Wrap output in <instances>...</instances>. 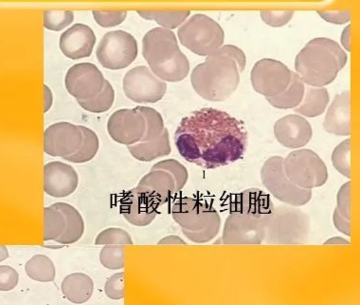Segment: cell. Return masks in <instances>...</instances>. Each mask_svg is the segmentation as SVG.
Instances as JSON below:
<instances>
[{
	"label": "cell",
	"instance_id": "6da1fadb",
	"mask_svg": "<svg viewBox=\"0 0 360 305\" xmlns=\"http://www.w3.org/2000/svg\"><path fill=\"white\" fill-rule=\"evenodd\" d=\"M174 142L187 162L217 170L244 157L249 135L236 117L217 108H202L182 118Z\"/></svg>",
	"mask_w": 360,
	"mask_h": 305
},
{
	"label": "cell",
	"instance_id": "7a4b0ae2",
	"mask_svg": "<svg viewBox=\"0 0 360 305\" xmlns=\"http://www.w3.org/2000/svg\"><path fill=\"white\" fill-rule=\"evenodd\" d=\"M247 57L234 45H223L206 57L191 75V83L196 94L211 102H223L236 92L240 75L244 72Z\"/></svg>",
	"mask_w": 360,
	"mask_h": 305
},
{
	"label": "cell",
	"instance_id": "3957f363",
	"mask_svg": "<svg viewBox=\"0 0 360 305\" xmlns=\"http://www.w3.org/2000/svg\"><path fill=\"white\" fill-rule=\"evenodd\" d=\"M347 60V54L334 40L314 38L297 54L295 73L304 85L324 88L337 78Z\"/></svg>",
	"mask_w": 360,
	"mask_h": 305
},
{
	"label": "cell",
	"instance_id": "277c9868",
	"mask_svg": "<svg viewBox=\"0 0 360 305\" xmlns=\"http://www.w3.org/2000/svg\"><path fill=\"white\" fill-rule=\"evenodd\" d=\"M143 54L157 77L167 82L184 80L190 73V62L179 47L170 30L157 27L150 30L143 39Z\"/></svg>",
	"mask_w": 360,
	"mask_h": 305
},
{
	"label": "cell",
	"instance_id": "5b68a950",
	"mask_svg": "<svg viewBox=\"0 0 360 305\" xmlns=\"http://www.w3.org/2000/svg\"><path fill=\"white\" fill-rule=\"evenodd\" d=\"M170 212L182 232L195 244H206L219 233L221 217L217 209L206 201L191 197L177 198Z\"/></svg>",
	"mask_w": 360,
	"mask_h": 305
},
{
	"label": "cell",
	"instance_id": "8992f818",
	"mask_svg": "<svg viewBox=\"0 0 360 305\" xmlns=\"http://www.w3.org/2000/svg\"><path fill=\"white\" fill-rule=\"evenodd\" d=\"M310 218L301 209L286 205L275 206L266 220V244L296 246L304 244L309 237Z\"/></svg>",
	"mask_w": 360,
	"mask_h": 305
},
{
	"label": "cell",
	"instance_id": "52a82bcc",
	"mask_svg": "<svg viewBox=\"0 0 360 305\" xmlns=\"http://www.w3.org/2000/svg\"><path fill=\"white\" fill-rule=\"evenodd\" d=\"M180 43L199 56L207 57L224 45L225 32L220 24L203 13H195L177 31Z\"/></svg>",
	"mask_w": 360,
	"mask_h": 305
},
{
	"label": "cell",
	"instance_id": "ba28073f",
	"mask_svg": "<svg viewBox=\"0 0 360 305\" xmlns=\"http://www.w3.org/2000/svg\"><path fill=\"white\" fill-rule=\"evenodd\" d=\"M283 170L292 184L299 189L312 190L323 187L328 181V170L315 151L295 149L283 158Z\"/></svg>",
	"mask_w": 360,
	"mask_h": 305
},
{
	"label": "cell",
	"instance_id": "9c48e42d",
	"mask_svg": "<svg viewBox=\"0 0 360 305\" xmlns=\"http://www.w3.org/2000/svg\"><path fill=\"white\" fill-rule=\"evenodd\" d=\"M262 182L267 192L286 206H302L312 199V190L299 189L292 184L283 170V158L272 156L261 168Z\"/></svg>",
	"mask_w": 360,
	"mask_h": 305
},
{
	"label": "cell",
	"instance_id": "30bf717a",
	"mask_svg": "<svg viewBox=\"0 0 360 305\" xmlns=\"http://www.w3.org/2000/svg\"><path fill=\"white\" fill-rule=\"evenodd\" d=\"M137 56V40L122 30L103 35L96 50L98 61L108 70L124 69L133 63Z\"/></svg>",
	"mask_w": 360,
	"mask_h": 305
},
{
	"label": "cell",
	"instance_id": "8fae6325",
	"mask_svg": "<svg viewBox=\"0 0 360 305\" xmlns=\"http://www.w3.org/2000/svg\"><path fill=\"white\" fill-rule=\"evenodd\" d=\"M292 70L278 60H259L250 73L252 88L263 97H278L285 92L291 82Z\"/></svg>",
	"mask_w": 360,
	"mask_h": 305
},
{
	"label": "cell",
	"instance_id": "7c38bea8",
	"mask_svg": "<svg viewBox=\"0 0 360 305\" xmlns=\"http://www.w3.org/2000/svg\"><path fill=\"white\" fill-rule=\"evenodd\" d=\"M124 92L137 103H157L167 92V84L157 77L146 66L131 69L124 77Z\"/></svg>",
	"mask_w": 360,
	"mask_h": 305
},
{
	"label": "cell",
	"instance_id": "4fadbf2b",
	"mask_svg": "<svg viewBox=\"0 0 360 305\" xmlns=\"http://www.w3.org/2000/svg\"><path fill=\"white\" fill-rule=\"evenodd\" d=\"M162 204L152 193L141 187H134L122 195L120 212L135 227H147L159 214Z\"/></svg>",
	"mask_w": 360,
	"mask_h": 305
},
{
	"label": "cell",
	"instance_id": "5bb4252c",
	"mask_svg": "<svg viewBox=\"0 0 360 305\" xmlns=\"http://www.w3.org/2000/svg\"><path fill=\"white\" fill-rule=\"evenodd\" d=\"M105 79L102 72L92 63H79L70 68L65 75V88L78 101L96 97L103 89Z\"/></svg>",
	"mask_w": 360,
	"mask_h": 305
},
{
	"label": "cell",
	"instance_id": "9a60e30c",
	"mask_svg": "<svg viewBox=\"0 0 360 305\" xmlns=\"http://www.w3.org/2000/svg\"><path fill=\"white\" fill-rule=\"evenodd\" d=\"M266 220H250L230 214L226 219L222 233L224 244L257 246L266 238Z\"/></svg>",
	"mask_w": 360,
	"mask_h": 305
},
{
	"label": "cell",
	"instance_id": "2e32d148",
	"mask_svg": "<svg viewBox=\"0 0 360 305\" xmlns=\"http://www.w3.org/2000/svg\"><path fill=\"white\" fill-rule=\"evenodd\" d=\"M83 141L80 126L69 122L51 125L44 132V151L53 157L67 158L78 151Z\"/></svg>",
	"mask_w": 360,
	"mask_h": 305
},
{
	"label": "cell",
	"instance_id": "e0dca14e",
	"mask_svg": "<svg viewBox=\"0 0 360 305\" xmlns=\"http://www.w3.org/2000/svg\"><path fill=\"white\" fill-rule=\"evenodd\" d=\"M110 137L117 143L132 146L140 143L146 132V122L135 108H122L115 111L108 122Z\"/></svg>",
	"mask_w": 360,
	"mask_h": 305
},
{
	"label": "cell",
	"instance_id": "ac0fdd59",
	"mask_svg": "<svg viewBox=\"0 0 360 305\" xmlns=\"http://www.w3.org/2000/svg\"><path fill=\"white\" fill-rule=\"evenodd\" d=\"M271 197L264 190L249 189L231 199L230 214L250 220L267 219L274 211Z\"/></svg>",
	"mask_w": 360,
	"mask_h": 305
},
{
	"label": "cell",
	"instance_id": "d6986e66",
	"mask_svg": "<svg viewBox=\"0 0 360 305\" xmlns=\"http://www.w3.org/2000/svg\"><path fill=\"white\" fill-rule=\"evenodd\" d=\"M78 174L65 163L50 162L44 166V190L54 198L72 195L78 187Z\"/></svg>",
	"mask_w": 360,
	"mask_h": 305
},
{
	"label": "cell",
	"instance_id": "ffe728a7",
	"mask_svg": "<svg viewBox=\"0 0 360 305\" xmlns=\"http://www.w3.org/2000/svg\"><path fill=\"white\" fill-rule=\"evenodd\" d=\"M274 136L286 149H300L307 146L313 136L312 127L304 117L289 114L274 125Z\"/></svg>",
	"mask_w": 360,
	"mask_h": 305
},
{
	"label": "cell",
	"instance_id": "44dd1931",
	"mask_svg": "<svg viewBox=\"0 0 360 305\" xmlns=\"http://www.w3.org/2000/svg\"><path fill=\"white\" fill-rule=\"evenodd\" d=\"M96 43L94 30L84 24L77 23L63 32L60 37V50L72 59L90 56Z\"/></svg>",
	"mask_w": 360,
	"mask_h": 305
},
{
	"label": "cell",
	"instance_id": "7402d4cb",
	"mask_svg": "<svg viewBox=\"0 0 360 305\" xmlns=\"http://www.w3.org/2000/svg\"><path fill=\"white\" fill-rule=\"evenodd\" d=\"M323 129L330 135L349 136L351 135L350 91L335 95L324 117Z\"/></svg>",
	"mask_w": 360,
	"mask_h": 305
},
{
	"label": "cell",
	"instance_id": "603a6c76",
	"mask_svg": "<svg viewBox=\"0 0 360 305\" xmlns=\"http://www.w3.org/2000/svg\"><path fill=\"white\" fill-rule=\"evenodd\" d=\"M138 187L152 193L162 206L170 201L174 193L179 192L176 179L160 162L153 166L150 173L141 178Z\"/></svg>",
	"mask_w": 360,
	"mask_h": 305
},
{
	"label": "cell",
	"instance_id": "cb8c5ba5",
	"mask_svg": "<svg viewBox=\"0 0 360 305\" xmlns=\"http://www.w3.org/2000/svg\"><path fill=\"white\" fill-rule=\"evenodd\" d=\"M127 148L131 155L141 162H151L158 158L166 156L172 151L168 130L165 129L162 135L154 140L140 142Z\"/></svg>",
	"mask_w": 360,
	"mask_h": 305
},
{
	"label": "cell",
	"instance_id": "d4e9b609",
	"mask_svg": "<svg viewBox=\"0 0 360 305\" xmlns=\"http://www.w3.org/2000/svg\"><path fill=\"white\" fill-rule=\"evenodd\" d=\"M94 290V280L84 273L70 274L62 282V292L65 299L76 304H84L89 301Z\"/></svg>",
	"mask_w": 360,
	"mask_h": 305
},
{
	"label": "cell",
	"instance_id": "484cf974",
	"mask_svg": "<svg viewBox=\"0 0 360 305\" xmlns=\"http://www.w3.org/2000/svg\"><path fill=\"white\" fill-rule=\"evenodd\" d=\"M63 214L65 220V230L56 239L61 244H72L78 242L84 232V223L80 212L70 204L56 203L53 205Z\"/></svg>",
	"mask_w": 360,
	"mask_h": 305
},
{
	"label": "cell",
	"instance_id": "4316f807",
	"mask_svg": "<svg viewBox=\"0 0 360 305\" xmlns=\"http://www.w3.org/2000/svg\"><path fill=\"white\" fill-rule=\"evenodd\" d=\"M330 95L326 88L305 87L304 97L301 104L294 108L298 116L315 118L326 111L329 104Z\"/></svg>",
	"mask_w": 360,
	"mask_h": 305
},
{
	"label": "cell",
	"instance_id": "83f0119b",
	"mask_svg": "<svg viewBox=\"0 0 360 305\" xmlns=\"http://www.w3.org/2000/svg\"><path fill=\"white\" fill-rule=\"evenodd\" d=\"M305 85L295 72H292L291 82L285 91L278 97L267 98V101L274 108L279 110L296 108L304 99Z\"/></svg>",
	"mask_w": 360,
	"mask_h": 305
},
{
	"label": "cell",
	"instance_id": "f1b7e54d",
	"mask_svg": "<svg viewBox=\"0 0 360 305\" xmlns=\"http://www.w3.org/2000/svg\"><path fill=\"white\" fill-rule=\"evenodd\" d=\"M139 15L147 20H155L163 29L173 30L180 27L190 15L189 10L138 11Z\"/></svg>",
	"mask_w": 360,
	"mask_h": 305
},
{
	"label": "cell",
	"instance_id": "f546056e",
	"mask_svg": "<svg viewBox=\"0 0 360 305\" xmlns=\"http://www.w3.org/2000/svg\"><path fill=\"white\" fill-rule=\"evenodd\" d=\"M80 130L83 135L80 148L72 156L65 158V160L75 164H83L94 159L100 147L99 138L94 130L84 126H80Z\"/></svg>",
	"mask_w": 360,
	"mask_h": 305
},
{
	"label": "cell",
	"instance_id": "4dcf8cb0",
	"mask_svg": "<svg viewBox=\"0 0 360 305\" xmlns=\"http://www.w3.org/2000/svg\"><path fill=\"white\" fill-rule=\"evenodd\" d=\"M26 273L32 280L50 282L56 279V266L45 255H35L26 263Z\"/></svg>",
	"mask_w": 360,
	"mask_h": 305
},
{
	"label": "cell",
	"instance_id": "1f68e13d",
	"mask_svg": "<svg viewBox=\"0 0 360 305\" xmlns=\"http://www.w3.org/2000/svg\"><path fill=\"white\" fill-rule=\"evenodd\" d=\"M65 230V220L53 205L44 208V241H56Z\"/></svg>",
	"mask_w": 360,
	"mask_h": 305
},
{
	"label": "cell",
	"instance_id": "d6a6232c",
	"mask_svg": "<svg viewBox=\"0 0 360 305\" xmlns=\"http://www.w3.org/2000/svg\"><path fill=\"white\" fill-rule=\"evenodd\" d=\"M114 100H115V92L113 87L108 80H105L103 89L96 97L89 100L78 101V103L84 110L90 113H100L108 111L113 105Z\"/></svg>",
	"mask_w": 360,
	"mask_h": 305
},
{
	"label": "cell",
	"instance_id": "836d02e7",
	"mask_svg": "<svg viewBox=\"0 0 360 305\" xmlns=\"http://www.w3.org/2000/svg\"><path fill=\"white\" fill-rule=\"evenodd\" d=\"M136 110L143 116L146 122V132L141 142H148L159 137L165 129V122L159 111L153 108L143 107V106H139Z\"/></svg>",
	"mask_w": 360,
	"mask_h": 305
},
{
	"label": "cell",
	"instance_id": "e575fe53",
	"mask_svg": "<svg viewBox=\"0 0 360 305\" xmlns=\"http://www.w3.org/2000/svg\"><path fill=\"white\" fill-rule=\"evenodd\" d=\"M331 161L338 173L346 178H352L350 138L346 139L335 147L332 154Z\"/></svg>",
	"mask_w": 360,
	"mask_h": 305
},
{
	"label": "cell",
	"instance_id": "d590c367",
	"mask_svg": "<svg viewBox=\"0 0 360 305\" xmlns=\"http://www.w3.org/2000/svg\"><path fill=\"white\" fill-rule=\"evenodd\" d=\"M75 15L72 11L46 10L44 12V26L51 31L58 32L72 23Z\"/></svg>",
	"mask_w": 360,
	"mask_h": 305
},
{
	"label": "cell",
	"instance_id": "8d00e7d4",
	"mask_svg": "<svg viewBox=\"0 0 360 305\" xmlns=\"http://www.w3.org/2000/svg\"><path fill=\"white\" fill-rule=\"evenodd\" d=\"M97 246H128L133 244L132 238L124 230L118 228H106L97 236Z\"/></svg>",
	"mask_w": 360,
	"mask_h": 305
},
{
	"label": "cell",
	"instance_id": "74e56055",
	"mask_svg": "<svg viewBox=\"0 0 360 305\" xmlns=\"http://www.w3.org/2000/svg\"><path fill=\"white\" fill-rule=\"evenodd\" d=\"M101 263L105 268L116 270L124 268V247L106 246L101 250Z\"/></svg>",
	"mask_w": 360,
	"mask_h": 305
},
{
	"label": "cell",
	"instance_id": "f35d334b",
	"mask_svg": "<svg viewBox=\"0 0 360 305\" xmlns=\"http://www.w3.org/2000/svg\"><path fill=\"white\" fill-rule=\"evenodd\" d=\"M94 19L100 26L103 28H109V27L118 26L122 23H124L125 18H127V11H99L94 10Z\"/></svg>",
	"mask_w": 360,
	"mask_h": 305
},
{
	"label": "cell",
	"instance_id": "ab89813d",
	"mask_svg": "<svg viewBox=\"0 0 360 305\" xmlns=\"http://www.w3.org/2000/svg\"><path fill=\"white\" fill-rule=\"evenodd\" d=\"M294 11L282 10V11H261L260 15L262 20L266 25L274 27V28H280L290 23L294 15Z\"/></svg>",
	"mask_w": 360,
	"mask_h": 305
},
{
	"label": "cell",
	"instance_id": "60d3db41",
	"mask_svg": "<svg viewBox=\"0 0 360 305\" xmlns=\"http://www.w3.org/2000/svg\"><path fill=\"white\" fill-rule=\"evenodd\" d=\"M352 208V182H346L340 187L337 195V209L346 219L351 220Z\"/></svg>",
	"mask_w": 360,
	"mask_h": 305
},
{
	"label": "cell",
	"instance_id": "b9f144b4",
	"mask_svg": "<svg viewBox=\"0 0 360 305\" xmlns=\"http://www.w3.org/2000/svg\"><path fill=\"white\" fill-rule=\"evenodd\" d=\"M105 295L109 299L119 301L124 298V273H116L112 275L105 283Z\"/></svg>",
	"mask_w": 360,
	"mask_h": 305
},
{
	"label": "cell",
	"instance_id": "7bdbcfd3",
	"mask_svg": "<svg viewBox=\"0 0 360 305\" xmlns=\"http://www.w3.org/2000/svg\"><path fill=\"white\" fill-rule=\"evenodd\" d=\"M318 15L326 23L342 25L351 20L352 11L349 8L339 10H323L318 11Z\"/></svg>",
	"mask_w": 360,
	"mask_h": 305
},
{
	"label": "cell",
	"instance_id": "ee69618b",
	"mask_svg": "<svg viewBox=\"0 0 360 305\" xmlns=\"http://www.w3.org/2000/svg\"><path fill=\"white\" fill-rule=\"evenodd\" d=\"M19 276L11 266H0V291H10L18 285Z\"/></svg>",
	"mask_w": 360,
	"mask_h": 305
},
{
	"label": "cell",
	"instance_id": "f6af8a7d",
	"mask_svg": "<svg viewBox=\"0 0 360 305\" xmlns=\"http://www.w3.org/2000/svg\"><path fill=\"white\" fill-rule=\"evenodd\" d=\"M333 223L340 232L345 234V236L351 237V220L343 217L337 209H335L334 213H333Z\"/></svg>",
	"mask_w": 360,
	"mask_h": 305
},
{
	"label": "cell",
	"instance_id": "bcb514c9",
	"mask_svg": "<svg viewBox=\"0 0 360 305\" xmlns=\"http://www.w3.org/2000/svg\"><path fill=\"white\" fill-rule=\"evenodd\" d=\"M351 34V25H348L343 30L342 37H340V42H342V47L347 51H351L352 50Z\"/></svg>",
	"mask_w": 360,
	"mask_h": 305
},
{
	"label": "cell",
	"instance_id": "7dc6e473",
	"mask_svg": "<svg viewBox=\"0 0 360 305\" xmlns=\"http://www.w3.org/2000/svg\"><path fill=\"white\" fill-rule=\"evenodd\" d=\"M159 244H187V242L177 235H169L160 239Z\"/></svg>",
	"mask_w": 360,
	"mask_h": 305
},
{
	"label": "cell",
	"instance_id": "c3c4849f",
	"mask_svg": "<svg viewBox=\"0 0 360 305\" xmlns=\"http://www.w3.org/2000/svg\"><path fill=\"white\" fill-rule=\"evenodd\" d=\"M350 244L351 242L347 239L340 236L332 237V238L324 242V244H328V246H348Z\"/></svg>",
	"mask_w": 360,
	"mask_h": 305
},
{
	"label": "cell",
	"instance_id": "681fc988",
	"mask_svg": "<svg viewBox=\"0 0 360 305\" xmlns=\"http://www.w3.org/2000/svg\"><path fill=\"white\" fill-rule=\"evenodd\" d=\"M45 89V113L50 110L51 104H53V95H51V89L47 86H44Z\"/></svg>",
	"mask_w": 360,
	"mask_h": 305
},
{
	"label": "cell",
	"instance_id": "f907efd6",
	"mask_svg": "<svg viewBox=\"0 0 360 305\" xmlns=\"http://www.w3.org/2000/svg\"><path fill=\"white\" fill-rule=\"evenodd\" d=\"M8 250L6 249V247H0V261H4L5 259L8 258Z\"/></svg>",
	"mask_w": 360,
	"mask_h": 305
}]
</instances>
